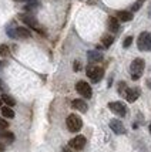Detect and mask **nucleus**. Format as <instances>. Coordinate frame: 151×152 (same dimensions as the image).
Here are the masks:
<instances>
[{
	"label": "nucleus",
	"mask_w": 151,
	"mask_h": 152,
	"mask_svg": "<svg viewBox=\"0 0 151 152\" xmlns=\"http://www.w3.org/2000/svg\"><path fill=\"white\" fill-rule=\"evenodd\" d=\"M88 61L90 63H99V61H101L103 60V54L100 53V51H97V50H94V51H88Z\"/></svg>",
	"instance_id": "13"
},
{
	"label": "nucleus",
	"mask_w": 151,
	"mask_h": 152,
	"mask_svg": "<svg viewBox=\"0 0 151 152\" xmlns=\"http://www.w3.org/2000/svg\"><path fill=\"white\" fill-rule=\"evenodd\" d=\"M7 128H9V122H7L6 119L0 118V129H3V131H6Z\"/></svg>",
	"instance_id": "21"
},
{
	"label": "nucleus",
	"mask_w": 151,
	"mask_h": 152,
	"mask_svg": "<svg viewBox=\"0 0 151 152\" xmlns=\"http://www.w3.org/2000/svg\"><path fill=\"white\" fill-rule=\"evenodd\" d=\"M1 101H3L7 107H13L14 104H16V101H14L13 97H10V95H7V94H3V95H1Z\"/></svg>",
	"instance_id": "17"
},
{
	"label": "nucleus",
	"mask_w": 151,
	"mask_h": 152,
	"mask_svg": "<svg viewBox=\"0 0 151 152\" xmlns=\"http://www.w3.org/2000/svg\"><path fill=\"white\" fill-rule=\"evenodd\" d=\"M138 1H141V3H143V1H144V0H138Z\"/></svg>",
	"instance_id": "28"
},
{
	"label": "nucleus",
	"mask_w": 151,
	"mask_h": 152,
	"mask_svg": "<svg viewBox=\"0 0 151 152\" xmlns=\"http://www.w3.org/2000/svg\"><path fill=\"white\" fill-rule=\"evenodd\" d=\"M150 132H151V124H150Z\"/></svg>",
	"instance_id": "29"
},
{
	"label": "nucleus",
	"mask_w": 151,
	"mask_h": 152,
	"mask_svg": "<svg viewBox=\"0 0 151 152\" xmlns=\"http://www.w3.org/2000/svg\"><path fill=\"white\" fill-rule=\"evenodd\" d=\"M7 34L12 39H27L30 37V30H27L26 27H7Z\"/></svg>",
	"instance_id": "4"
},
{
	"label": "nucleus",
	"mask_w": 151,
	"mask_h": 152,
	"mask_svg": "<svg viewBox=\"0 0 151 152\" xmlns=\"http://www.w3.org/2000/svg\"><path fill=\"white\" fill-rule=\"evenodd\" d=\"M66 125H67V128H69V131L79 132L80 129H81V126H83V121H81V118H80L79 115L70 114L66 119Z\"/></svg>",
	"instance_id": "2"
},
{
	"label": "nucleus",
	"mask_w": 151,
	"mask_h": 152,
	"mask_svg": "<svg viewBox=\"0 0 151 152\" xmlns=\"http://www.w3.org/2000/svg\"><path fill=\"white\" fill-rule=\"evenodd\" d=\"M71 107L74 110H79L80 113H85V111L88 110L87 102L83 101V99H74V101H71Z\"/></svg>",
	"instance_id": "12"
},
{
	"label": "nucleus",
	"mask_w": 151,
	"mask_h": 152,
	"mask_svg": "<svg viewBox=\"0 0 151 152\" xmlns=\"http://www.w3.org/2000/svg\"><path fill=\"white\" fill-rule=\"evenodd\" d=\"M144 68H145V63L143 58H136L131 63L130 66V73H131V78L133 80H138L143 73H144Z\"/></svg>",
	"instance_id": "1"
},
{
	"label": "nucleus",
	"mask_w": 151,
	"mask_h": 152,
	"mask_svg": "<svg viewBox=\"0 0 151 152\" xmlns=\"http://www.w3.org/2000/svg\"><path fill=\"white\" fill-rule=\"evenodd\" d=\"M69 145H70V148H73V149L80 151V149H83L85 145V138L83 135H77V137H74V138L69 142Z\"/></svg>",
	"instance_id": "9"
},
{
	"label": "nucleus",
	"mask_w": 151,
	"mask_h": 152,
	"mask_svg": "<svg viewBox=\"0 0 151 152\" xmlns=\"http://www.w3.org/2000/svg\"><path fill=\"white\" fill-rule=\"evenodd\" d=\"M131 43H133V37H131V36H128V37H127V39L124 40L123 46H124V48H128V47L131 46Z\"/></svg>",
	"instance_id": "22"
},
{
	"label": "nucleus",
	"mask_w": 151,
	"mask_h": 152,
	"mask_svg": "<svg viewBox=\"0 0 151 152\" xmlns=\"http://www.w3.org/2000/svg\"><path fill=\"white\" fill-rule=\"evenodd\" d=\"M108 108L111 110L114 114H117L118 117H125V114H127V107L123 104V102H120V101H113L108 104Z\"/></svg>",
	"instance_id": "7"
},
{
	"label": "nucleus",
	"mask_w": 151,
	"mask_h": 152,
	"mask_svg": "<svg viewBox=\"0 0 151 152\" xmlns=\"http://www.w3.org/2000/svg\"><path fill=\"white\" fill-rule=\"evenodd\" d=\"M108 28L111 33H117L118 28H120V23H118L117 17H110L108 19Z\"/></svg>",
	"instance_id": "14"
},
{
	"label": "nucleus",
	"mask_w": 151,
	"mask_h": 152,
	"mask_svg": "<svg viewBox=\"0 0 151 152\" xmlns=\"http://www.w3.org/2000/svg\"><path fill=\"white\" fill-rule=\"evenodd\" d=\"M20 19H21V21H23V23H26L30 28H33V30H36V31L41 33V28H40L39 23H37V20L34 19L33 16H26V14H21V16H20Z\"/></svg>",
	"instance_id": "8"
},
{
	"label": "nucleus",
	"mask_w": 151,
	"mask_h": 152,
	"mask_svg": "<svg viewBox=\"0 0 151 152\" xmlns=\"http://www.w3.org/2000/svg\"><path fill=\"white\" fill-rule=\"evenodd\" d=\"M9 53H10L9 46H6V44H1V46H0V56H1V57H7V56H9Z\"/></svg>",
	"instance_id": "20"
},
{
	"label": "nucleus",
	"mask_w": 151,
	"mask_h": 152,
	"mask_svg": "<svg viewBox=\"0 0 151 152\" xmlns=\"http://www.w3.org/2000/svg\"><path fill=\"white\" fill-rule=\"evenodd\" d=\"M1 102H3V101H1V97H0V110H1Z\"/></svg>",
	"instance_id": "27"
},
{
	"label": "nucleus",
	"mask_w": 151,
	"mask_h": 152,
	"mask_svg": "<svg viewBox=\"0 0 151 152\" xmlns=\"http://www.w3.org/2000/svg\"><path fill=\"white\" fill-rule=\"evenodd\" d=\"M4 149H6L4 144H1V142H0V152H4Z\"/></svg>",
	"instance_id": "25"
},
{
	"label": "nucleus",
	"mask_w": 151,
	"mask_h": 152,
	"mask_svg": "<svg viewBox=\"0 0 151 152\" xmlns=\"http://www.w3.org/2000/svg\"><path fill=\"white\" fill-rule=\"evenodd\" d=\"M117 19L121 20V21H130L133 20V13L131 12H125V10H121L117 13Z\"/></svg>",
	"instance_id": "15"
},
{
	"label": "nucleus",
	"mask_w": 151,
	"mask_h": 152,
	"mask_svg": "<svg viewBox=\"0 0 151 152\" xmlns=\"http://www.w3.org/2000/svg\"><path fill=\"white\" fill-rule=\"evenodd\" d=\"M110 128L113 129V132L118 134V135H121V134H125V128L123 125V122L120 121V119H111L110 121Z\"/></svg>",
	"instance_id": "10"
},
{
	"label": "nucleus",
	"mask_w": 151,
	"mask_h": 152,
	"mask_svg": "<svg viewBox=\"0 0 151 152\" xmlns=\"http://www.w3.org/2000/svg\"><path fill=\"white\" fill-rule=\"evenodd\" d=\"M1 115L4 118H14V111L12 110V107H3L1 108Z\"/></svg>",
	"instance_id": "16"
},
{
	"label": "nucleus",
	"mask_w": 151,
	"mask_h": 152,
	"mask_svg": "<svg viewBox=\"0 0 151 152\" xmlns=\"http://www.w3.org/2000/svg\"><path fill=\"white\" fill-rule=\"evenodd\" d=\"M101 43H103V46H104L105 48H108V47H110L113 43H114V37L107 34V36H104V37L101 39Z\"/></svg>",
	"instance_id": "18"
},
{
	"label": "nucleus",
	"mask_w": 151,
	"mask_h": 152,
	"mask_svg": "<svg viewBox=\"0 0 151 152\" xmlns=\"http://www.w3.org/2000/svg\"><path fill=\"white\" fill-rule=\"evenodd\" d=\"M124 91H127V88H125V83H120V84H118V93L124 94Z\"/></svg>",
	"instance_id": "23"
},
{
	"label": "nucleus",
	"mask_w": 151,
	"mask_h": 152,
	"mask_svg": "<svg viewBox=\"0 0 151 152\" xmlns=\"http://www.w3.org/2000/svg\"><path fill=\"white\" fill-rule=\"evenodd\" d=\"M140 7H141V1H137V3H136V4L133 6V12H136V10H138Z\"/></svg>",
	"instance_id": "24"
},
{
	"label": "nucleus",
	"mask_w": 151,
	"mask_h": 152,
	"mask_svg": "<svg viewBox=\"0 0 151 152\" xmlns=\"http://www.w3.org/2000/svg\"><path fill=\"white\" fill-rule=\"evenodd\" d=\"M137 46L138 50H141V51H151V33L143 31L140 34L137 40Z\"/></svg>",
	"instance_id": "3"
},
{
	"label": "nucleus",
	"mask_w": 151,
	"mask_h": 152,
	"mask_svg": "<svg viewBox=\"0 0 151 152\" xmlns=\"http://www.w3.org/2000/svg\"><path fill=\"white\" fill-rule=\"evenodd\" d=\"M0 138H3V139H6V141H9V142H12L14 139V135L12 132H6V131L0 129Z\"/></svg>",
	"instance_id": "19"
},
{
	"label": "nucleus",
	"mask_w": 151,
	"mask_h": 152,
	"mask_svg": "<svg viewBox=\"0 0 151 152\" xmlns=\"http://www.w3.org/2000/svg\"><path fill=\"white\" fill-rule=\"evenodd\" d=\"M85 73H87V77L91 80L93 83H99L100 80L103 78V75H104V70L97 66H88Z\"/></svg>",
	"instance_id": "5"
},
{
	"label": "nucleus",
	"mask_w": 151,
	"mask_h": 152,
	"mask_svg": "<svg viewBox=\"0 0 151 152\" xmlns=\"http://www.w3.org/2000/svg\"><path fill=\"white\" fill-rule=\"evenodd\" d=\"M79 67H80L79 63H74V71H79V70H80Z\"/></svg>",
	"instance_id": "26"
},
{
	"label": "nucleus",
	"mask_w": 151,
	"mask_h": 152,
	"mask_svg": "<svg viewBox=\"0 0 151 152\" xmlns=\"http://www.w3.org/2000/svg\"><path fill=\"white\" fill-rule=\"evenodd\" d=\"M76 90H77V93H79L81 97L91 98V95H93L91 87H90V84H87L85 81H79V83L76 84Z\"/></svg>",
	"instance_id": "6"
},
{
	"label": "nucleus",
	"mask_w": 151,
	"mask_h": 152,
	"mask_svg": "<svg viewBox=\"0 0 151 152\" xmlns=\"http://www.w3.org/2000/svg\"><path fill=\"white\" fill-rule=\"evenodd\" d=\"M125 99L128 101V102H134L136 99L140 97V90L138 88H127V91H125Z\"/></svg>",
	"instance_id": "11"
}]
</instances>
